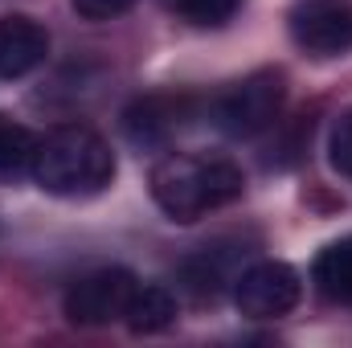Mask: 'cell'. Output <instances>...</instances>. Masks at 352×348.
<instances>
[{
    "instance_id": "30bf717a",
    "label": "cell",
    "mask_w": 352,
    "mask_h": 348,
    "mask_svg": "<svg viewBox=\"0 0 352 348\" xmlns=\"http://www.w3.org/2000/svg\"><path fill=\"white\" fill-rule=\"evenodd\" d=\"M311 279L316 287L328 295V299H340V303H352V234L324 246L316 262H311Z\"/></svg>"
},
{
    "instance_id": "8fae6325",
    "label": "cell",
    "mask_w": 352,
    "mask_h": 348,
    "mask_svg": "<svg viewBox=\"0 0 352 348\" xmlns=\"http://www.w3.org/2000/svg\"><path fill=\"white\" fill-rule=\"evenodd\" d=\"M33 152H37V135L25 123L0 115V180H16L21 173H29Z\"/></svg>"
},
{
    "instance_id": "52a82bcc",
    "label": "cell",
    "mask_w": 352,
    "mask_h": 348,
    "mask_svg": "<svg viewBox=\"0 0 352 348\" xmlns=\"http://www.w3.org/2000/svg\"><path fill=\"white\" fill-rule=\"evenodd\" d=\"M50 54V33L33 17H0V78L33 74Z\"/></svg>"
},
{
    "instance_id": "6da1fadb",
    "label": "cell",
    "mask_w": 352,
    "mask_h": 348,
    "mask_svg": "<svg viewBox=\"0 0 352 348\" xmlns=\"http://www.w3.org/2000/svg\"><path fill=\"white\" fill-rule=\"evenodd\" d=\"M29 176L50 197H94L115 180V152L90 127H58L37 140Z\"/></svg>"
},
{
    "instance_id": "ba28073f",
    "label": "cell",
    "mask_w": 352,
    "mask_h": 348,
    "mask_svg": "<svg viewBox=\"0 0 352 348\" xmlns=\"http://www.w3.org/2000/svg\"><path fill=\"white\" fill-rule=\"evenodd\" d=\"M184 111H188V98H176V94H148V98H140V102L127 107L123 127H127V135H131L135 144H164L176 127H180Z\"/></svg>"
},
{
    "instance_id": "7c38bea8",
    "label": "cell",
    "mask_w": 352,
    "mask_h": 348,
    "mask_svg": "<svg viewBox=\"0 0 352 348\" xmlns=\"http://www.w3.org/2000/svg\"><path fill=\"white\" fill-rule=\"evenodd\" d=\"M173 4H176V12H180L184 21L213 29V25H226V21L238 12L242 0H173Z\"/></svg>"
},
{
    "instance_id": "277c9868",
    "label": "cell",
    "mask_w": 352,
    "mask_h": 348,
    "mask_svg": "<svg viewBox=\"0 0 352 348\" xmlns=\"http://www.w3.org/2000/svg\"><path fill=\"white\" fill-rule=\"evenodd\" d=\"M287 25H291V41L311 58H340L352 50L349 0H299Z\"/></svg>"
},
{
    "instance_id": "5b68a950",
    "label": "cell",
    "mask_w": 352,
    "mask_h": 348,
    "mask_svg": "<svg viewBox=\"0 0 352 348\" xmlns=\"http://www.w3.org/2000/svg\"><path fill=\"white\" fill-rule=\"evenodd\" d=\"M140 279L123 266H107V270H94V274H82L70 291H66V316L74 324H87V328H98V324H111V320H123L127 316V303L135 295Z\"/></svg>"
},
{
    "instance_id": "7a4b0ae2",
    "label": "cell",
    "mask_w": 352,
    "mask_h": 348,
    "mask_svg": "<svg viewBox=\"0 0 352 348\" xmlns=\"http://www.w3.org/2000/svg\"><path fill=\"white\" fill-rule=\"evenodd\" d=\"M242 173L221 156H164L152 168V197L173 221H197L242 197Z\"/></svg>"
},
{
    "instance_id": "3957f363",
    "label": "cell",
    "mask_w": 352,
    "mask_h": 348,
    "mask_svg": "<svg viewBox=\"0 0 352 348\" xmlns=\"http://www.w3.org/2000/svg\"><path fill=\"white\" fill-rule=\"evenodd\" d=\"M283 74L278 70H258L250 78H242L238 87H230L217 98V127L246 140V135H258L274 123L278 107H283Z\"/></svg>"
},
{
    "instance_id": "9c48e42d",
    "label": "cell",
    "mask_w": 352,
    "mask_h": 348,
    "mask_svg": "<svg viewBox=\"0 0 352 348\" xmlns=\"http://www.w3.org/2000/svg\"><path fill=\"white\" fill-rule=\"evenodd\" d=\"M123 320H127V328L135 336L164 332V328L176 324V299L164 287H156V283H140L135 295H131V303H127V316Z\"/></svg>"
},
{
    "instance_id": "4fadbf2b",
    "label": "cell",
    "mask_w": 352,
    "mask_h": 348,
    "mask_svg": "<svg viewBox=\"0 0 352 348\" xmlns=\"http://www.w3.org/2000/svg\"><path fill=\"white\" fill-rule=\"evenodd\" d=\"M328 160H332V168H336V173L352 176V111H349V115H340V119H336V127H332Z\"/></svg>"
},
{
    "instance_id": "8992f818",
    "label": "cell",
    "mask_w": 352,
    "mask_h": 348,
    "mask_svg": "<svg viewBox=\"0 0 352 348\" xmlns=\"http://www.w3.org/2000/svg\"><path fill=\"white\" fill-rule=\"evenodd\" d=\"M299 295H303V283L287 262H254L234 283V303L250 320H278L295 312Z\"/></svg>"
},
{
    "instance_id": "5bb4252c",
    "label": "cell",
    "mask_w": 352,
    "mask_h": 348,
    "mask_svg": "<svg viewBox=\"0 0 352 348\" xmlns=\"http://www.w3.org/2000/svg\"><path fill=\"white\" fill-rule=\"evenodd\" d=\"M70 4H74L78 17H87V21H111V17H119V12L131 8V0H70Z\"/></svg>"
}]
</instances>
